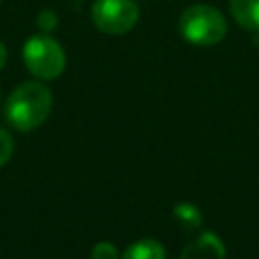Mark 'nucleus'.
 <instances>
[{"mask_svg": "<svg viewBox=\"0 0 259 259\" xmlns=\"http://www.w3.org/2000/svg\"><path fill=\"white\" fill-rule=\"evenodd\" d=\"M22 61L30 75L40 81L57 79L67 65V57L59 40H55L49 32L32 34L22 47Z\"/></svg>", "mask_w": 259, "mask_h": 259, "instance_id": "nucleus-3", "label": "nucleus"}, {"mask_svg": "<svg viewBox=\"0 0 259 259\" xmlns=\"http://www.w3.org/2000/svg\"><path fill=\"white\" fill-rule=\"evenodd\" d=\"M174 217L186 229H196L202 223V214H200L198 206L192 204V202H180V204H176L174 206Z\"/></svg>", "mask_w": 259, "mask_h": 259, "instance_id": "nucleus-8", "label": "nucleus"}, {"mask_svg": "<svg viewBox=\"0 0 259 259\" xmlns=\"http://www.w3.org/2000/svg\"><path fill=\"white\" fill-rule=\"evenodd\" d=\"M36 22H38V28L42 30V32H51L55 26H57V22H59V18H57V14L51 10V8H45L40 14H38V18H36Z\"/></svg>", "mask_w": 259, "mask_h": 259, "instance_id": "nucleus-11", "label": "nucleus"}, {"mask_svg": "<svg viewBox=\"0 0 259 259\" xmlns=\"http://www.w3.org/2000/svg\"><path fill=\"white\" fill-rule=\"evenodd\" d=\"M53 109V93L40 81L20 83L6 99L4 117L18 132H32L47 121Z\"/></svg>", "mask_w": 259, "mask_h": 259, "instance_id": "nucleus-1", "label": "nucleus"}, {"mask_svg": "<svg viewBox=\"0 0 259 259\" xmlns=\"http://www.w3.org/2000/svg\"><path fill=\"white\" fill-rule=\"evenodd\" d=\"M140 20L136 0H95L91 6V22L105 34H125Z\"/></svg>", "mask_w": 259, "mask_h": 259, "instance_id": "nucleus-4", "label": "nucleus"}, {"mask_svg": "<svg viewBox=\"0 0 259 259\" xmlns=\"http://www.w3.org/2000/svg\"><path fill=\"white\" fill-rule=\"evenodd\" d=\"M0 2H2V0H0Z\"/></svg>", "mask_w": 259, "mask_h": 259, "instance_id": "nucleus-13", "label": "nucleus"}, {"mask_svg": "<svg viewBox=\"0 0 259 259\" xmlns=\"http://www.w3.org/2000/svg\"><path fill=\"white\" fill-rule=\"evenodd\" d=\"M6 59H8V53H6V47H4V42L0 40V69L6 65Z\"/></svg>", "mask_w": 259, "mask_h": 259, "instance_id": "nucleus-12", "label": "nucleus"}, {"mask_svg": "<svg viewBox=\"0 0 259 259\" xmlns=\"http://www.w3.org/2000/svg\"><path fill=\"white\" fill-rule=\"evenodd\" d=\"M121 259H166V249L162 247V243L148 237L132 243L123 251Z\"/></svg>", "mask_w": 259, "mask_h": 259, "instance_id": "nucleus-7", "label": "nucleus"}, {"mask_svg": "<svg viewBox=\"0 0 259 259\" xmlns=\"http://www.w3.org/2000/svg\"><path fill=\"white\" fill-rule=\"evenodd\" d=\"M225 257H227V249L221 237L210 231H204L184 247L180 259H225Z\"/></svg>", "mask_w": 259, "mask_h": 259, "instance_id": "nucleus-5", "label": "nucleus"}, {"mask_svg": "<svg viewBox=\"0 0 259 259\" xmlns=\"http://www.w3.org/2000/svg\"><path fill=\"white\" fill-rule=\"evenodd\" d=\"M182 38L196 47H214L227 36L225 14L210 4H192L178 18Z\"/></svg>", "mask_w": 259, "mask_h": 259, "instance_id": "nucleus-2", "label": "nucleus"}, {"mask_svg": "<svg viewBox=\"0 0 259 259\" xmlns=\"http://www.w3.org/2000/svg\"><path fill=\"white\" fill-rule=\"evenodd\" d=\"M91 259H119V255H117V249L113 247V243L99 241L91 249Z\"/></svg>", "mask_w": 259, "mask_h": 259, "instance_id": "nucleus-9", "label": "nucleus"}, {"mask_svg": "<svg viewBox=\"0 0 259 259\" xmlns=\"http://www.w3.org/2000/svg\"><path fill=\"white\" fill-rule=\"evenodd\" d=\"M12 150H14V142H12V136L0 127V168L10 160L12 156Z\"/></svg>", "mask_w": 259, "mask_h": 259, "instance_id": "nucleus-10", "label": "nucleus"}, {"mask_svg": "<svg viewBox=\"0 0 259 259\" xmlns=\"http://www.w3.org/2000/svg\"><path fill=\"white\" fill-rule=\"evenodd\" d=\"M229 12L241 28L259 32V0H229Z\"/></svg>", "mask_w": 259, "mask_h": 259, "instance_id": "nucleus-6", "label": "nucleus"}]
</instances>
